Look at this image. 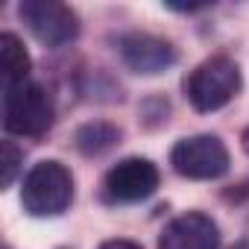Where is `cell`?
Segmentation results:
<instances>
[{
	"instance_id": "6da1fadb",
	"label": "cell",
	"mask_w": 249,
	"mask_h": 249,
	"mask_svg": "<svg viewBox=\"0 0 249 249\" xmlns=\"http://www.w3.org/2000/svg\"><path fill=\"white\" fill-rule=\"evenodd\" d=\"M240 91V71L229 56H211L191 71L185 94L196 111H217Z\"/></svg>"
},
{
	"instance_id": "7a4b0ae2",
	"label": "cell",
	"mask_w": 249,
	"mask_h": 249,
	"mask_svg": "<svg viewBox=\"0 0 249 249\" xmlns=\"http://www.w3.org/2000/svg\"><path fill=\"white\" fill-rule=\"evenodd\" d=\"M73 199V179L59 161H38L21 188V202L33 217L62 214Z\"/></svg>"
},
{
	"instance_id": "3957f363",
	"label": "cell",
	"mask_w": 249,
	"mask_h": 249,
	"mask_svg": "<svg viewBox=\"0 0 249 249\" xmlns=\"http://www.w3.org/2000/svg\"><path fill=\"white\" fill-rule=\"evenodd\" d=\"M53 123V103L36 82H18L3 88V126L12 135H44Z\"/></svg>"
},
{
	"instance_id": "277c9868",
	"label": "cell",
	"mask_w": 249,
	"mask_h": 249,
	"mask_svg": "<svg viewBox=\"0 0 249 249\" xmlns=\"http://www.w3.org/2000/svg\"><path fill=\"white\" fill-rule=\"evenodd\" d=\"M170 164L185 179H220L229 170V150L214 135H194L173 147Z\"/></svg>"
},
{
	"instance_id": "5b68a950",
	"label": "cell",
	"mask_w": 249,
	"mask_h": 249,
	"mask_svg": "<svg viewBox=\"0 0 249 249\" xmlns=\"http://www.w3.org/2000/svg\"><path fill=\"white\" fill-rule=\"evenodd\" d=\"M18 12H21V21L30 27V33L47 47H62L73 41L79 33L73 9L65 3H56V0H24Z\"/></svg>"
},
{
	"instance_id": "8992f818",
	"label": "cell",
	"mask_w": 249,
	"mask_h": 249,
	"mask_svg": "<svg viewBox=\"0 0 249 249\" xmlns=\"http://www.w3.org/2000/svg\"><path fill=\"white\" fill-rule=\"evenodd\" d=\"M159 188V170L147 159H123L103 179V194L108 202H138Z\"/></svg>"
},
{
	"instance_id": "52a82bcc",
	"label": "cell",
	"mask_w": 249,
	"mask_h": 249,
	"mask_svg": "<svg viewBox=\"0 0 249 249\" xmlns=\"http://www.w3.org/2000/svg\"><path fill=\"white\" fill-rule=\"evenodd\" d=\"M120 59L135 73H161L176 62V50L170 41L147 36V33H129L117 41Z\"/></svg>"
},
{
	"instance_id": "ba28073f",
	"label": "cell",
	"mask_w": 249,
	"mask_h": 249,
	"mask_svg": "<svg viewBox=\"0 0 249 249\" xmlns=\"http://www.w3.org/2000/svg\"><path fill=\"white\" fill-rule=\"evenodd\" d=\"M159 249H220V231L211 217L188 211L164 226Z\"/></svg>"
},
{
	"instance_id": "9c48e42d",
	"label": "cell",
	"mask_w": 249,
	"mask_h": 249,
	"mask_svg": "<svg viewBox=\"0 0 249 249\" xmlns=\"http://www.w3.org/2000/svg\"><path fill=\"white\" fill-rule=\"evenodd\" d=\"M0 71H3V88L27 82L30 56H27L24 44L18 41V36H12V33L0 36Z\"/></svg>"
},
{
	"instance_id": "30bf717a",
	"label": "cell",
	"mask_w": 249,
	"mask_h": 249,
	"mask_svg": "<svg viewBox=\"0 0 249 249\" xmlns=\"http://www.w3.org/2000/svg\"><path fill=\"white\" fill-rule=\"evenodd\" d=\"M117 138H120L117 126L97 120V123H85V126L76 132L73 144H76V150H79V153H85V156H100V153H106L108 147H114V141H117Z\"/></svg>"
},
{
	"instance_id": "8fae6325",
	"label": "cell",
	"mask_w": 249,
	"mask_h": 249,
	"mask_svg": "<svg viewBox=\"0 0 249 249\" xmlns=\"http://www.w3.org/2000/svg\"><path fill=\"white\" fill-rule=\"evenodd\" d=\"M3 185H12V179H15V170H18V161H21V153L9 144V141H3Z\"/></svg>"
},
{
	"instance_id": "7c38bea8",
	"label": "cell",
	"mask_w": 249,
	"mask_h": 249,
	"mask_svg": "<svg viewBox=\"0 0 249 249\" xmlns=\"http://www.w3.org/2000/svg\"><path fill=\"white\" fill-rule=\"evenodd\" d=\"M100 249H141V246L132 243V240H106Z\"/></svg>"
},
{
	"instance_id": "4fadbf2b",
	"label": "cell",
	"mask_w": 249,
	"mask_h": 249,
	"mask_svg": "<svg viewBox=\"0 0 249 249\" xmlns=\"http://www.w3.org/2000/svg\"><path fill=\"white\" fill-rule=\"evenodd\" d=\"M240 144H243V153L249 156V126L243 129V135H240Z\"/></svg>"
}]
</instances>
